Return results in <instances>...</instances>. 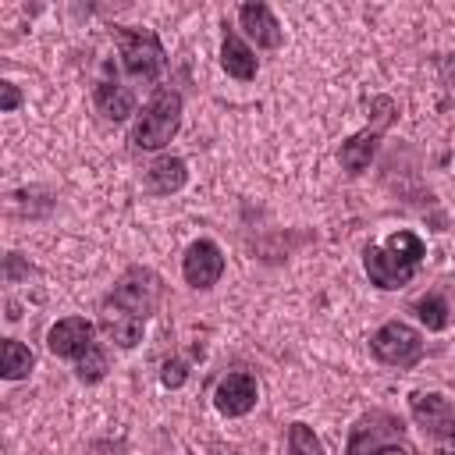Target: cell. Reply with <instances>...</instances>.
I'll return each mask as SVG.
<instances>
[{"mask_svg": "<svg viewBox=\"0 0 455 455\" xmlns=\"http://www.w3.org/2000/svg\"><path fill=\"white\" fill-rule=\"evenodd\" d=\"M402 437V423L391 416V412H370L363 416L355 427H352V437H348V448L345 455H373L387 444H395Z\"/></svg>", "mask_w": 455, "mask_h": 455, "instance_id": "7", "label": "cell"}, {"mask_svg": "<svg viewBox=\"0 0 455 455\" xmlns=\"http://www.w3.org/2000/svg\"><path fill=\"white\" fill-rule=\"evenodd\" d=\"M178 124H181V96L174 89H156L135 121L132 142L139 149H164L178 135Z\"/></svg>", "mask_w": 455, "mask_h": 455, "instance_id": "2", "label": "cell"}, {"mask_svg": "<svg viewBox=\"0 0 455 455\" xmlns=\"http://www.w3.org/2000/svg\"><path fill=\"white\" fill-rule=\"evenodd\" d=\"M96 110L110 121H124L135 110V96H132V89H124L117 82H103V85H96Z\"/></svg>", "mask_w": 455, "mask_h": 455, "instance_id": "16", "label": "cell"}, {"mask_svg": "<svg viewBox=\"0 0 455 455\" xmlns=\"http://www.w3.org/2000/svg\"><path fill=\"white\" fill-rule=\"evenodd\" d=\"M441 78H444V85H448V89H455V53L441 60Z\"/></svg>", "mask_w": 455, "mask_h": 455, "instance_id": "23", "label": "cell"}, {"mask_svg": "<svg viewBox=\"0 0 455 455\" xmlns=\"http://www.w3.org/2000/svg\"><path fill=\"white\" fill-rule=\"evenodd\" d=\"M75 370H78V380H85V384L100 380V377L107 373V355H103V348H100V345H92L89 352H82Z\"/></svg>", "mask_w": 455, "mask_h": 455, "instance_id": "20", "label": "cell"}, {"mask_svg": "<svg viewBox=\"0 0 455 455\" xmlns=\"http://www.w3.org/2000/svg\"><path fill=\"white\" fill-rule=\"evenodd\" d=\"M185 377H188V370H185V363H181V359H167V363H164L160 380H164L167 387H181V384H185Z\"/></svg>", "mask_w": 455, "mask_h": 455, "instance_id": "21", "label": "cell"}, {"mask_svg": "<svg viewBox=\"0 0 455 455\" xmlns=\"http://www.w3.org/2000/svg\"><path fill=\"white\" fill-rule=\"evenodd\" d=\"M238 21L256 39V46H267V50L281 46V25H277V18L270 14L267 4H242L238 7Z\"/></svg>", "mask_w": 455, "mask_h": 455, "instance_id": "13", "label": "cell"}, {"mask_svg": "<svg viewBox=\"0 0 455 455\" xmlns=\"http://www.w3.org/2000/svg\"><path fill=\"white\" fill-rule=\"evenodd\" d=\"M370 110H373V124H370L366 132L352 135V139L338 149V160H341V167H345L348 174H363V171L370 167V160H373V153H377V142H380L384 128H387L391 117H395V100H391V96H377V100L370 103Z\"/></svg>", "mask_w": 455, "mask_h": 455, "instance_id": "4", "label": "cell"}, {"mask_svg": "<svg viewBox=\"0 0 455 455\" xmlns=\"http://www.w3.org/2000/svg\"><path fill=\"white\" fill-rule=\"evenodd\" d=\"M110 302L146 320V316L160 306V277H156L153 270H146V267H132V270H124L121 281L114 284Z\"/></svg>", "mask_w": 455, "mask_h": 455, "instance_id": "6", "label": "cell"}, {"mask_svg": "<svg viewBox=\"0 0 455 455\" xmlns=\"http://www.w3.org/2000/svg\"><path fill=\"white\" fill-rule=\"evenodd\" d=\"M288 451L291 455H323V444L306 423H291L288 427Z\"/></svg>", "mask_w": 455, "mask_h": 455, "instance_id": "19", "label": "cell"}, {"mask_svg": "<svg viewBox=\"0 0 455 455\" xmlns=\"http://www.w3.org/2000/svg\"><path fill=\"white\" fill-rule=\"evenodd\" d=\"M18 103H21V92H18V85L4 82V85H0V110H14Z\"/></svg>", "mask_w": 455, "mask_h": 455, "instance_id": "22", "label": "cell"}, {"mask_svg": "<svg viewBox=\"0 0 455 455\" xmlns=\"http://www.w3.org/2000/svg\"><path fill=\"white\" fill-rule=\"evenodd\" d=\"M181 270H185V281L192 288H213L224 274V256H220L217 242H210V238L192 242L185 259H181Z\"/></svg>", "mask_w": 455, "mask_h": 455, "instance_id": "9", "label": "cell"}, {"mask_svg": "<svg viewBox=\"0 0 455 455\" xmlns=\"http://www.w3.org/2000/svg\"><path fill=\"white\" fill-rule=\"evenodd\" d=\"M0 359H4V366H0V373L7 377V380H21V377H28L32 373V352L21 345V341H14V338H7L4 341V348H0Z\"/></svg>", "mask_w": 455, "mask_h": 455, "instance_id": "17", "label": "cell"}, {"mask_svg": "<svg viewBox=\"0 0 455 455\" xmlns=\"http://www.w3.org/2000/svg\"><path fill=\"white\" fill-rule=\"evenodd\" d=\"M213 405L224 416H245L256 405V380L249 373H242V370L220 377V384L213 391Z\"/></svg>", "mask_w": 455, "mask_h": 455, "instance_id": "11", "label": "cell"}, {"mask_svg": "<svg viewBox=\"0 0 455 455\" xmlns=\"http://www.w3.org/2000/svg\"><path fill=\"white\" fill-rule=\"evenodd\" d=\"M46 345H50V352L60 355V359H78L82 352H89V348L96 345V341H92V323H89L85 316H64V320H57V323L50 327Z\"/></svg>", "mask_w": 455, "mask_h": 455, "instance_id": "10", "label": "cell"}, {"mask_svg": "<svg viewBox=\"0 0 455 455\" xmlns=\"http://www.w3.org/2000/svg\"><path fill=\"white\" fill-rule=\"evenodd\" d=\"M185 178H188V167H185L181 156H160V160L146 171V185H149V192H156V196L178 192V188L185 185Z\"/></svg>", "mask_w": 455, "mask_h": 455, "instance_id": "15", "label": "cell"}, {"mask_svg": "<svg viewBox=\"0 0 455 455\" xmlns=\"http://www.w3.org/2000/svg\"><path fill=\"white\" fill-rule=\"evenodd\" d=\"M370 348H373V355H377L380 363L398 366V370L416 366V363L423 359V338H419V331H412V327L402 323V320L384 323V327L370 338Z\"/></svg>", "mask_w": 455, "mask_h": 455, "instance_id": "5", "label": "cell"}, {"mask_svg": "<svg viewBox=\"0 0 455 455\" xmlns=\"http://www.w3.org/2000/svg\"><path fill=\"white\" fill-rule=\"evenodd\" d=\"M220 64H224V71L231 75V78H238V82H249V78H256V53L242 43V36L238 32H224V43H220Z\"/></svg>", "mask_w": 455, "mask_h": 455, "instance_id": "14", "label": "cell"}, {"mask_svg": "<svg viewBox=\"0 0 455 455\" xmlns=\"http://www.w3.org/2000/svg\"><path fill=\"white\" fill-rule=\"evenodd\" d=\"M423 256H427V245H423L419 235H412V231H395L384 245H370L366 256H363V263H366L370 281L387 291V288L409 284L412 274L419 270Z\"/></svg>", "mask_w": 455, "mask_h": 455, "instance_id": "1", "label": "cell"}, {"mask_svg": "<svg viewBox=\"0 0 455 455\" xmlns=\"http://www.w3.org/2000/svg\"><path fill=\"white\" fill-rule=\"evenodd\" d=\"M114 43L121 50V60H124V71L132 78H142V82H153L167 57H164V46H160V36L153 28H132V25H117L114 28Z\"/></svg>", "mask_w": 455, "mask_h": 455, "instance_id": "3", "label": "cell"}, {"mask_svg": "<svg viewBox=\"0 0 455 455\" xmlns=\"http://www.w3.org/2000/svg\"><path fill=\"white\" fill-rule=\"evenodd\" d=\"M142 327H146V320H142V316H135V313H128V309L114 306L110 299L103 302V309H100V331H103L114 345H121V348L139 345V341H142Z\"/></svg>", "mask_w": 455, "mask_h": 455, "instance_id": "12", "label": "cell"}, {"mask_svg": "<svg viewBox=\"0 0 455 455\" xmlns=\"http://www.w3.org/2000/svg\"><path fill=\"white\" fill-rule=\"evenodd\" d=\"M441 455H455V434L441 441Z\"/></svg>", "mask_w": 455, "mask_h": 455, "instance_id": "25", "label": "cell"}, {"mask_svg": "<svg viewBox=\"0 0 455 455\" xmlns=\"http://www.w3.org/2000/svg\"><path fill=\"white\" fill-rule=\"evenodd\" d=\"M373 455H409L402 444H387V448H380V451H373Z\"/></svg>", "mask_w": 455, "mask_h": 455, "instance_id": "24", "label": "cell"}, {"mask_svg": "<svg viewBox=\"0 0 455 455\" xmlns=\"http://www.w3.org/2000/svg\"><path fill=\"white\" fill-rule=\"evenodd\" d=\"M416 316L427 323V331H444L448 327V302L441 295H423L416 302Z\"/></svg>", "mask_w": 455, "mask_h": 455, "instance_id": "18", "label": "cell"}, {"mask_svg": "<svg viewBox=\"0 0 455 455\" xmlns=\"http://www.w3.org/2000/svg\"><path fill=\"white\" fill-rule=\"evenodd\" d=\"M409 409H412V419L427 434H434L441 441L455 434V409H451V402L444 395H437V391H416L409 398Z\"/></svg>", "mask_w": 455, "mask_h": 455, "instance_id": "8", "label": "cell"}]
</instances>
